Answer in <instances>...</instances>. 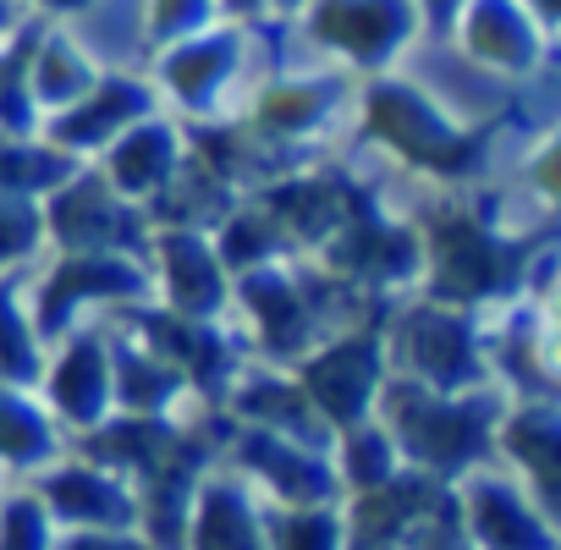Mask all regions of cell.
<instances>
[{
	"label": "cell",
	"instance_id": "4fadbf2b",
	"mask_svg": "<svg viewBox=\"0 0 561 550\" xmlns=\"http://www.w3.org/2000/svg\"><path fill=\"white\" fill-rule=\"evenodd\" d=\"M56 457H61V424L50 419V408L0 380V468L45 473Z\"/></svg>",
	"mask_w": 561,
	"mask_h": 550
},
{
	"label": "cell",
	"instance_id": "9a60e30c",
	"mask_svg": "<svg viewBox=\"0 0 561 550\" xmlns=\"http://www.w3.org/2000/svg\"><path fill=\"white\" fill-rule=\"evenodd\" d=\"M347 512L342 501L325 506H270V550H347Z\"/></svg>",
	"mask_w": 561,
	"mask_h": 550
},
{
	"label": "cell",
	"instance_id": "277c9868",
	"mask_svg": "<svg viewBox=\"0 0 561 550\" xmlns=\"http://www.w3.org/2000/svg\"><path fill=\"white\" fill-rule=\"evenodd\" d=\"M457 523L473 550H556L550 506H539L517 479L490 473V462L457 479Z\"/></svg>",
	"mask_w": 561,
	"mask_h": 550
},
{
	"label": "cell",
	"instance_id": "ba28073f",
	"mask_svg": "<svg viewBox=\"0 0 561 550\" xmlns=\"http://www.w3.org/2000/svg\"><path fill=\"white\" fill-rule=\"evenodd\" d=\"M182 550H270V501L242 473H204L187 501Z\"/></svg>",
	"mask_w": 561,
	"mask_h": 550
},
{
	"label": "cell",
	"instance_id": "ffe728a7",
	"mask_svg": "<svg viewBox=\"0 0 561 550\" xmlns=\"http://www.w3.org/2000/svg\"><path fill=\"white\" fill-rule=\"evenodd\" d=\"M347 550H402V545H347Z\"/></svg>",
	"mask_w": 561,
	"mask_h": 550
},
{
	"label": "cell",
	"instance_id": "8fae6325",
	"mask_svg": "<svg viewBox=\"0 0 561 550\" xmlns=\"http://www.w3.org/2000/svg\"><path fill=\"white\" fill-rule=\"evenodd\" d=\"M160 293L182 320H215L231 303L226 259L209 237H198V226H171L160 237Z\"/></svg>",
	"mask_w": 561,
	"mask_h": 550
},
{
	"label": "cell",
	"instance_id": "2e32d148",
	"mask_svg": "<svg viewBox=\"0 0 561 550\" xmlns=\"http://www.w3.org/2000/svg\"><path fill=\"white\" fill-rule=\"evenodd\" d=\"M45 342L34 331V314L23 303V287L0 282V380L7 386H34L45 375Z\"/></svg>",
	"mask_w": 561,
	"mask_h": 550
},
{
	"label": "cell",
	"instance_id": "8992f818",
	"mask_svg": "<svg viewBox=\"0 0 561 550\" xmlns=\"http://www.w3.org/2000/svg\"><path fill=\"white\" fill-rule=\"evenodd\" d=\"M50 523L67 534V528H138V490L133 479H122L116 468L94 462V457H56L45 473H34L28 484Z\"/></svg>",
	"mask_w": 561,
	"mask_h": 550
},
{
	"label": "cell",
	"instance_id": "6da1fadb",
	"mask_svg": "<svg viewBox=\"0 0 561 550\" xmlns=\"http://www.w3.org/2000/svg\"><path fill=\"white\" fill-rule=\"evenodd\" d=\"M380 413H386V429L402 451L408 468L440 479V484H457L468 479L473 468H484L490 446H495V424L501 413L490 408V397H446V391H424V386H397L386 380L380 391Z\"/></svg>",
	"mask_w": 561,
	"mask_h": 550
},
{
	"label": "cell",
	"instance_id": "e0dca14e",
	"mask_svg": "<svg viewBox=\"0 0 561 550\" xmlns=\"http://www.w3.org/2000/svg\"><path fill=\"white\" fill-rule=\"evenodd\" d=\"M0 550H56V523L34 490L0 495Z\"/></svg>",
	"mask_w": 561,
	"mask_h": 550
},
{
	"label": "cell",
	"instance_id": "5b68a950",
	"mask_svg": "<svg viewBox=\"0 0 561 550\" xmlns=\"http://www.w3.org/2000/svg\"><path fill=\"white\" fill-rule=\"evenodd\" d=\"M39 215H45V237H56L67 253L144 248V209L122 198L105 176H67Z\"/></svg>",
	"mask_w": 561,
	"mask_h": 550
},
{
	"label": "cell",
	"instance_id": "3957f363",
	"mask_svg": "<svg viewBox=\"0 0 561 550\" xmlns=\"http://www.w3.org/2000/svg\"><path fill=\"white\" fill-rule=\"evenodd\" d=\"M408 364V380L413 386H424V391H446V397H457V391H479L490 375L479 369L484 364V353H479V331H473V320L462 314V309H446V303H435V309H413V314H402V325H397V369Z\"/></svg>",
	"mask_w": 561,
	"mask_h": 550
},
{
	"label": "cell",
	"instance_id": "7a4b0ae2",
	"mask_svg": "<svg viewBox=\"0 0 561 550\" xmlns=\"http://www.w3.org/2000/svg\"><path fill=\"white\" fill-rule=\"evenodd\" d=\"M298 391L309 397V408L325 419V429H353L364 424L375 408H380V391H386V347L380 336H331L320 342L309 358H298Z\"/></svg>",
	"mask_w": 561,
	"mask_h": 550
},
{
	"label": "cell",
	"instance_id": "d6986e66",
	"mask_svg": "<svg viewBox=\"0 0 561 550\" xmlns=\"http://www.w3.org/2000/svg\"><path fill=\"white\" fill-rule=\"evenodd\" d=\"M56 550H160L144 528H56Z\"/></svg>",
	"mask_w": 561,
	"mask_h": 550
},
{
	"label": "cell",
	"instance_id": "ac0fdd59",
	"mask_svg": "<svg viewBox=\"0 0 561 550\" xmlns=\"http://www.w3.org/2000/svg\"><path fill=\"white\" fill-rule=\"evenodd\" d=\"M45 237V215L34 198H12V204H0V275H7V264L28 259Z\"/></svg>",
	"mask_w": 561,
	"mask_h": 550
},
{
	"label": "cell",
	"instance_id": "52a82bcc",
	"mask_svg": "<svg viewBox=\"0 0 561 550\" xmlns=\"http://www.w3.org/2000/svg\"><path fill=\"white\" fill-rule=\"evenodd\" d=\"M237 473L270 506H325V501H342V484H336V468H331V446H309V440H293V435L248 429L237 440Z\"/></svg>",
	"mask_w": 561,
	"mask_h": 550
},
{
	"label": "cell",
	"instance_id": "9c48e42d",
	"mask_svg": "<svg viewBox=\"0 0 561 550\" xmlns=\"http://www.w3.org/2000/svg\"><path fill=\"white\" fill-rule=\"evenodd\" d=\"M138 293H144V264L138 259H127V253H67L45 282V303L28 309V314H34V331L45 342V336H61L67 320H78L89 303H127Z\"/></svg>",
	"mask_w": 561,
	"mask_h": 550
},
{
	"label": "cell",
	"instance_id": "5bb4252c",
	"mask_svg": "<svg viewBox=\"0 0 561 550\" xmlns=\"http://www.w3.org/2000/svg\"><path fill=\"white\" fill-rule=\"evenodd\" d=\"M72 171H78V160H67V154L50 149V144L39 149V144H28V138H0V204L56 193Z\"/></svg>",
	"mask_w": 561,
	"mask_h": 550
},
{
	"label": "cell",
	"instance_id": "7c38bea8",
	"mask_svg": "<svg viewBox=\"0 0 561 550\" xmlns=\"http://www.w3.org/2000/svg\"><path fill=\"white\" fill-rule=\"evenodd\" d=\"M176 165H182V144L160 122H138L105 149V182L122 198H133V204L138 198H160L176 182Z\"/></svg>",
	"mask_w": 561,
	"mask_h": 550
},
{
	"label": "cell",
	"instance_id": "30bf717a",
	"mask_svg": "<svg viewBox=\"0 0 561 550\" xmlns=\"http://www.w3.org/2000/svg\"><path fill=\"white\" fill-rule=\"evenodd\" d=\"M45 408L56 424L100 429L116 413V380H111V342L94 331H78L61 358L45 369Z\"/></svg>",
	"mask_w": 561,
	"mask_h": 550
}]
</instances>
